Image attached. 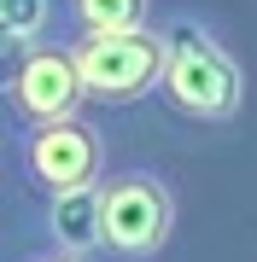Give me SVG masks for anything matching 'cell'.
Masks as SVG:
<instances>
[{
  "instance_id": "obj_1",
  "label": "cell",
  "mask_w": 257,
  "mask_h": 262,
  "mask_svg": "<svg viewBox=\"0 0 257 262\" xmlns=\"http://www.w3.org/2000/svg\"><path fill=\"white\" fill-rule=\"evenodd\" d=\"M164 35V105L187 122H234L246 105V70L205 12L181 6L158 24Z\"/></svg>"
},
{
  "instance_id": "obj_2",
  "label": "cell",
  "mask_w": 257,
  "mask_h": 262,
  "mask_svg": "<svg viewBox=\"0 0 257 262\" xmlns=\"http://www.w3.org/2000/svg\"><path fill=\"white\" fill-rule=\"evenodd\" d=\"M6 163L35 198H58L76 187H100L105 181V134L88 117L47 122V128H12Z\"/></svg>"
},
{
  "instance_id": "obj_3",
  "label": "cell",
  "mask_w": 257,
  "mask_h": 262,
  "mask_svg": "<svg viewBox=\"0 0 257 262\" xmlns=\"http://www.w3.org/2000/svg\"><path fill=\"white\" fill-rule=\"evenodd\" d=\"M6 111L12 128H47V122H70L82 117V64H76V41H41L29 53L6 58Z\"/></svg>"
},
{
  "instance_id": "obj_4",
  "label": "cell",
  "mask_w": 257,
  "mask_h": 262,
  "mask_svg": "<svg viewBox=\"0 0 257 262\" xmlns=\"http://www.w3.org/2000/svg\"><path fill=\"white\" fill-rule=\"evenodd\" d=\"M105 198V251L117 262L158 256L175 233V192L158 169H111L100 181Z\"/></svg>"
},
{
  "instance_id": "obj_5",
  "label": "cell",
  "mask_w": 257,
  "mask_h": 262,
  "mask_svg": "<svg viewBox=\"0 0 257 262\" xmlns=\"http://www.w3.org/2000/svg\"><path fill=\"white\" fill-rule=\"evenodd\" d=\"M76 41L82 88L94 105H134L164 88V35L134 29V35H70Z\"/></svg>"
},
{
  "instance_id": "obj_6",
  "label": "cell",
  "mask_w": 257,
  "mask_h": 262,
  "mask_svg": "<svg viewBox=\"0 0 257 262\" xmlns=\"http://www.w3.org/2000/svg\"><path fill=\"white\" fill-rule=\"evenodd\" d=\"M41 239H47V251L94 262V251H105V198H100V187L41 198Z\"/></svg>"
},
{
  "instance_id": "obj_7",
  "label": "cell",
  "mask_w": 257,
  "mask_h": 262,
  "mask_svg": "<svg viewBox=\"0 0 257 262\" xmlns=\"http://www.w3.org/2000/svg\"><path fill=\"white\" fill-rule=\"evenodd\" d=\"M76 35H134L152 29V0H65Z\"/></svg>"
},
{
  "instance_id": "obj_8",
  "label": "cell",
  "mask_w": 257,
  "mask_h": 262,
  "mask_svg": "<svg viewBox=\"0 0 257 262\" xmlns=\"http://www.w3.org/2000/svg\"><path fill=\"white\" fill-rule=\"evenodd\" d=\"M53 6L58 0H0V41H6V58L41 47V41L53 35Z\"/></svg>"
},
{
  "instance_id": "obj_9",
  "label": "cell",
  "mask_w": 257,
  "mask_h": 262,
  "mask_svg": "<svg viewBox=\"0 0 257 262\" xmlns=\"http://www.w3.org/2000/svg\"><path fill=\"white\" fill-rule=\"evenodd\" d=\"M18 262H82V256H65V251H47V245H41V251H29V256H18Z\"/></svg>"
}]
</instances>
